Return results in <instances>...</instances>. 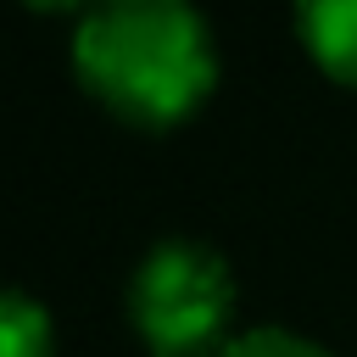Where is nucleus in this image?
<instances>
[{"instance_id": "obj_1", "label": "nucleus", "mask_w": 357, "mask_h": 357, "mask_svg": "<svg viewBox=\"0 0 357 357\" xmlns=\"http://www.w3.org/2000/svg\"><path fill=\"white\" fill-rule=\"evenodd\" d=\"M67 56L84 95L128 128H178L218 84V45L190 0H95Z\"/></svg>"}, {"instance_id": "obj_2", "label": "nucleus", "mask_w": 357, "mask_h": 357, "mask_svg": "<svg viewBox=\"0 0 357 357\" xmlns=\"http://www.w3.org/2000/svg\"><path fill=\"white\" fill-rule=\"evenodd\" d=\"M128 324L151 357H212L234 340V268L206 240H156L128 273Z\"/></svg>"}, {"instance_id": "obj_3", "label": "nucleus", "mask_w": 357, "mask_h": 357, "mask_svg": "<svg viewBox=\"0 0 357 357\" xmlns=\"http://www.w3.org/2000/svg\"><path fill=\"white\" fill-rule=\"evenodd\" d=\"M296 39L324 78L357 89V0H296Z\"/></svg>"}, {"instance_id": "obj_4", "label": "nucleus", "mask_w": 357, "mask_h": 357, "mask_svg": "<svg viewBox=\"0 0 357 357\" xmlns=\"http://www.w3.org/2000/svg\"><path fill=\"white\" fill-rule=\"evenodd\" d=\"M50 312L28 290H6L0 301V357H50Z\"/></svg>"}, {"instance_id": "obj_5", "label": "nucleus", "mask_w": 357, "mask_h": 357, "mask_svg": "<svg viewBox=\"0 0 357 357\" xmlns=\"http://www.w3.org/2000/svg\"><path fill=\"white\" fill-rule=\"evenodd\" d=\"M212 357H329L318 340H307V335H296V329H240L229 346H218Z\"/></svg>"}, {"instance_id": "obj_6", "label": "nucleus", "mask_w": 357, "mask_h": 357, "mask_svg": "<svg viewBox=\"0 0 357 357\" xmlns=\"http://www.w3.org/2000/svg\"><path fill=\"white\" fill-rule=\"evenodd\" d=\"M22 6H28V11H45V17H67V11H73V17H84L95 0H22Z\"/></svg>"}]
</instances>
